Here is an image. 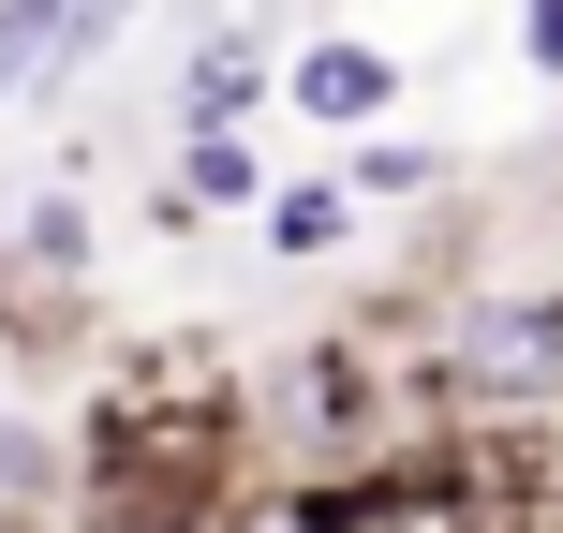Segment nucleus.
Here are the masks:
<instances>
[{"label": "nucleus", "instance_id": "obj_1", "mask_svg": "<svg viewBox=\"0 0 563 533\" xmlns=\"http://www.w3.org/2000/svg\"><path fill=\"white\" fill-rule=\"evenodd\" d=\"M238 445H253V400H238L223 370H134V386L75 430L59 475H75L89 533H223Z\"/></svg>", "mask_w": 563, "mask_h": 533}, {"label": "nucleus", "instance_id": "obj_2", "mask_svg": "<svg viewBox=\"0 0 563 533\" xmlns=\"http://www.w3.org/2000/svg\"><path fill=\"white\" fill-rule=\"evenodd\" d=\"M430 356H445V400L475 430L563 415V281H489V297H460Z\"/></svg>", "mask_w": 563, "mask_h": 533}, {"label": "nucleus", "instance_id": "obj_3", "mask_svg": "<svg viewBox=\"0 0 563 533\" xmlns=\"http://www.w3.org/2000/svg\"><path fill=\"white\" fill-rule=\"evenodd\" d=\"M282 104H297V119H327V134H386V104H400V59H386V45H356V30H327V45H297Z\"/></svg>", "mask_w": 563, "mask_h": 533}, {"label": "nucleus", "instance_id": "obj_4", "mask_svg": "<svg viewBox=\"0 0 563 533\" xmlns=\"http://www.w3.org/2000/svg\"><path fill=\"white\" fill-rule=\"evenodd\" d=\"M267 89H282V75H267V30H208L194 75H178V134H238Z\"/></svg>", "mask_w": 563, "mask_h": 533}, {"label": "nucleus", "instance_id": "obj_5", "mask_svg": "<svg viewBox=\"0 0 563 533\" xmlns=\"http://www.w3.org/2000/svg\"><path fill=\"white\" fill-rule=\"evenodd\" d=\"M59 59H75V0H0V119L59 104Z\"/></svg>", "mask_w": 563, "mask_h": 533}, {"label": "nucleus", "instance_id": "obj_6", "mask_svg": "<svg viewBox=\"0 0 563 533\" xmlns=\"http://www.w3.org/2000/svg\"><path fill=\"white\" fill-rule=\"evenodd\" d=\"M267 208V253L282 267H327L341 237H356V193H341V178H282V193H253Z\"/></svg>", "mask_w": 563, "mask_h": 533}, {"label": "nucleus", "instance_id": "obj_7", "mask_svg": "<svg viewBox=\"0 0 563 533\" xmlns=\"http://www.w3.org/2000/svg\"><path fill=\"white\" fill-rule=\"evenodd\" d=\"M178 193H194V223H208V208H253L267 164H253L238 134H178Z\"/></svg>", "mask_w": 563, "mask_h": 533}, {"label": "nucleus", "instance_id": "obj_8", "mask_svg": "<svg viewBox=\"0 0 563 533\" xmlns=\"http://www.w3.org/2000/svg\"><path fill=\"white\" fill-rule=\"evenodd\" d=\"M430 178H445V148H386V134H371L341 193H356V208H400V193H430Z\"/></svg>", "mask_w": 563, "mask_h": 533}, {"label": "nucleus", "instance_id": "obj_9", "mask_svg": "<svg viewBox=\"0 0 563 533\" xmlns=\"http://www.w3.org/2000/svg\"><path fill=\"white\" fill-rule=\"evenodd\" d=\"M519 59H534V75H563V0H534V15H519Z\"/></svg>", "mask_w": 563, "mask_h": 533}, {"label": "nucleus", "instance_id": "obj_10", "mask_svg": "<svg viewBox=\"0 0 563 533\" xmlns=\"http://www.w3.org/2000/svg\"><path fill=\"white\" fill-rule=\"evenodd\" d=\"M253 533H311V519H297V504H267V519H253Z\"/></svg>", "mask_w": 563, "mask_h": 533}]
</instances>
